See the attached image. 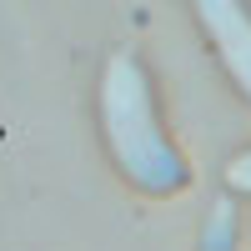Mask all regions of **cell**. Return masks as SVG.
<instances>
[{
    "label": "cell",
    "mask_w": 251,
    "mask_h": 251,
    "mask_svg": "<svg viewBox=\"0 0 251 251\" xmlns=\"http://www.w3.org/2000/svg\"><path fill=\"white\" fill-rule=\"evenodd\" d=\"M96 116L106 136V156L116 171L151 196H171L186 186V161L166 136V121L156 106V80L136 50H111L96 86Z\"/></svg>",
    "instance_id": "obj_1"
},
{
    "label": "cell",
    "mask_w": 251,
    "mask_h": 251,
    "mask_svg": "<svg viewBox=\"0 0 251 251\" xmlns=\"http://www.w3.org/2000/svg\"><path fill=\"white\" fill-rule=\"evenodd\" d=\"M226 80L251 100V0H191Z\"/></svg>",
    "instance_id": "obj_2"
},
{
    "label": "cell",
    "mask_w": 251,
    "mask_h": 251,
    "mask_svg": "<svg viewBox=\"0 0 251 251\" xmlns=\"http://www.w3.org/2000/svg\"><path fill=\"white\" fill-rule=\"evenodd\" d=\"M226 186L241 191V196H251V151H241V156L226 161Z\"/></svg>",
    "instance_id": "obj_4"
},
{
    "label": "cell",
    "mask_w": 251,
    "mask_h": 251,
    "mask_svg": "<svg viewBox=\"0 0 251 251\" xmlns=\"http://www.w3.org/2000/svg\"><path fill=\"white\" fill-rule=\"evenodd\" d=\"M241 246V226H236V206L231 196H221L211 211H206V226H201V241L196 251H236Z\"/></svg>",
    "instance_id": "obj_3"
}]
</instances>
